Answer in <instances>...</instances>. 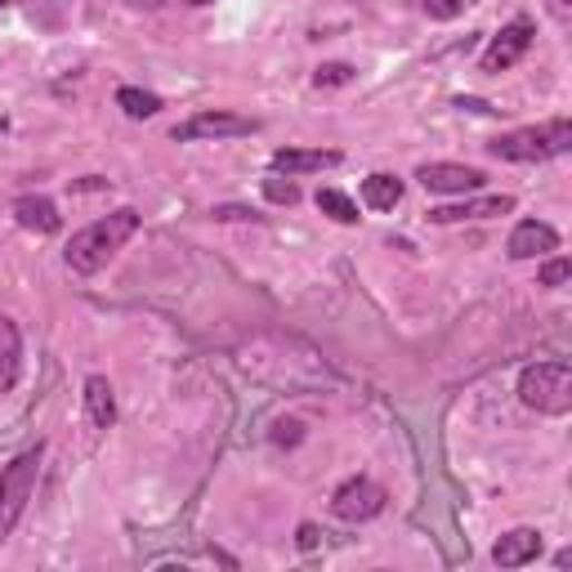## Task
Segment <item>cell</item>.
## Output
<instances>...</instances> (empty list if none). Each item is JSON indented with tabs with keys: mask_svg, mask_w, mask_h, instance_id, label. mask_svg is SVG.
Instances as JSON below:
<instances>
[{
	"mask_svg": "<svg viewBox=\"0 0 572 572\" xmlns=\"http://www.w3.org/2000/svg\"><path fill=\"white\" fill-rule=\"evenodd\" d=\"M135 228H139V215H135V210H117V215H108V219L86 224V228L68 241V268H72V273H99V268L135 237Z\"/></svg>",
	"mask_w": 572,
	"mask_h": 572,
	"instance_id": "cell-1",
	"label": "cell"
},
{
	"mask_svg": "<svg viewBox=\"0 0 572 572\" xmlns=\"http://www.w3.org/2000/svg\"><path fill=\"white\" fill-rule=\"evenodd\" d=\"M519 398H523V407H532V412L568 416V412H572V372H568V363H536V367H523V376H519Z\"/></svg>",
	"mask_w": 572,
	"mask_h": 572,
	"instance_id": "cell-2",
	"label": "cell"
},
{
	"mask_svg": "<svg viewBox=\"0 0 572 572\" xmlns=\"http://www.w3.org/2000/svg\"><path fill=\"white\" fill-rule=\"evenodd\" d=\"M568 148H572V126L563 117L545 121V126H527V130L501 135L492 144V152L505 157V161H550V157H563Z\"/></svg>",
	"mask_w": 572,
	"mask_h": 572,
	"instance_id": "cell-3",
	"label": "cell"
},
{
	"mask_svg": "<svg viewBox=\"0 0 572 572\" xmlns=\"http://www.w3.org/2000/svg\"><path fill=\"white\" fill-rule=\"evenodd\" d=\"M37 474H41V447H28L23 456H14L0 470V541L14 532V523L23 519L32 492H37Z\"/></svg>",
	"mask_w": 572,
	"mask_h": 572,
	"instance_id": "cell-4",
	"label": "cell"
},
{
	"mask_svg": "<svg viewBox=\"0 0 572 572\" xmlns=\"http://www.w3.org/2000/svg\"><path fill=\"white\" fill-rule=\"evenodd\" d=\"M332 510L345 519V523H363V519H376L385 510V487L372 483V479H349L336 487L332 496Z\"/></svg>",
	"mask_w": 572,
	"mask_h": 572,
	"instance_id": "cell-5",
	"label": "cell"
},
{
	"mask_svg": "<svg viewBox=\"0 0 572 572\" xmlns=\"http://www.w3.org/2000/svg\"><path fill=\"white\" fill-rule=\"evenodd\" d=\"M255 130V121L250 117H233V112H201V117H193V121H184L179 130H175V139H233V135H250Z\"/></svg>",
	"mask_w": 572,
	"mask_h": 572,
	"instance_id": "cell-6",
	"label": "cell"
},
{
	"mask_svg": "<svg viewBox=\"0 0 572 572\" xmlns=\"http://www.w3.org/2000/svg\"><path fill=\"white\" fill-rule=\"evenodd\" d=\"M527 46H532V23H510V28H501V37L487 46V55H483V72H505L510 63H519L523 55H527Z\"/></svg>",
	"mask_w": 572,
	"mask_h": 572,
	"instance_id": "cell-7",
	"label": "cell"
},
{
	"mask_svg": "<svg viewBox=\"0 0 572 572\" xmlns=\"http://www.w3.org/2000/svg\"><path fill=\"white\" fill-rule=\"evenodd\" d=\"M416 179H421V188H430V193H470V188L483 184V170H474V166H452V161H430V166L416 170Z\"/></svg>",
	"mask_w": 572,
	"mask_h": 572,
	"instance_id": "cell-8",
	"label": "cell"
},
{
	"mask_svg": "<svg viewBox=\"0 0 572 572\" xmlns=\"http://www.w3.org/2000/svg\"><path fill=\"white\" fill-rule=\"evenodd\" d=\"M277 175H309V170H332L341 166V152L332 148H277L268 161Z\"/></svg>",
	"mask_w": 572,
	"mask_h": 572,
	"instance_id": "cell-9",
	"label": "cell"
},
{
	"mask_svg": "<svg viewBox=\"0 0 572 572\" xmlns=\"http://www.w3.org/2000/svg\"><path fill=\"white\" fill-rule=\"evenodd\" d=\"M514 210V197H474V201H461V206H438L430 210V224H461V219H492V215H510Z\"/></svg>",
	"mask_w": 572,
	"mask_h": 572,
	"instance_id": "cell-10",
	"label": "cell"
},
{
	"mask_svg": "<svg viewBox=\"0 0 572 572\" xmlns=\"http://www.w3.org/2000/svg\"><path fill=\"white\" fill-rule=\"evenodd\" d=\"M545 250H559V233L541 219H523L514 233H510V255L514 259H536Z\"/></svg>",
	"mask_w": 572,
	"mask_h": 572,
	"instance_id": "cell-11",
	"label": "cell"
},
{
	"mask_svg": "<svg viewBox=\"0 0 572 572\" xmlns=\"http://www.w3.org/2000/svg\"><path fill=\"white\" fill-rule=\"evenodd\" d=\"M541 554V532L536 527H514V532H505L496 545H492V559L501 563V568H523V563H532Z\"/></svg>",
	"mask_w": 572,
	"mask_h": 572,
	"instance_id": "cell-12",
	"label": "cell"
},
{
	"mask_svg": "<svg viewBox=\"0 0 572 572\" xmlns=\"http://www.w3.org/2000/svg\"><path fill=\"white\" fill-rule=\"evenodd\" d=\"M19 372H23V341H19V327L10 318H0V394L19 385Z\"/></svg>",
	"mask_w": 572,
	"mask_h": 572,
	"instance_id": "cell-13",
	"label": "cell"
},
{
	"mask_svg": "<svg viewBox=\"0 0 572 572\" xmlns=\"http://www.w3.org/2000/svg\"><path fill=\"white\" fill-rule=\"evenodd\" d=\"M14 219L23 224V228H32V233H55L63 219H59V206L50 201V197H19L14 201Z\"/></svg>",
	"mask_w": 572,
	"mask_h": 572,
	"instance_id": "cell-14",
	"label": "cell"
},
{
	"mask_svg": "<svg viewBox=\"0 0 572 572\" xmlns=\"http://www.w3.org/2000/svg\"><path fill=\"white\" fill-rule=\"evenodd\" d=\"M86 407H90V421H95L99 430H108V425L117 421V403H112V385H108L103 376H90V381H86Z\"/></svg>",
	"mask_w": 572,
	"mask_h": 572,
	"instance_id": "cell-15",
	"label": "cell"
},
{
	"mask_svg": "<svg viewBox=\"0 0 572 572\" xmlns=\"http://www.w3.org/2000/svg\"><path fill=\"white\" fill-rule=\"evenodd\" d=\"M363 201H367L372 210H394V206L403 201V179H394V175H372V179H363Z\"/></svg>",
	"mask_w": 572,
	"mask_h": 572,
	"instance_id": "cell-16",
	"label": "cell"
},
{
	"mask_svg": "<svg viewBox=\"0 0 572 572\" xmlns=\"http://www.w3.org/2000/svg\"><path fill=\"white\" fill-rule=\"evenodd\" d=\"M117 103L126 108V117H135V121H144V117H157L161 112V99L157 95H148V90H135V86H121L117 90Z\"/></svg>",
	"mask_w": 572,
	"mask_h": 572,
	"instance_id": "cell-17",
	"label": "cell"
},
{
	"mask_svg": "<svg viewBox=\"0 0 572 572\" xmlns=\"http://www.w3.org/2000/svg\"><path fill=\"white\" fill-rule=\"evenodd\" d=\"M318 210L332 215L336 224H358V206H354L341 188H323V193H318Z\"/></svg>",
	"mask_w": 572,
	"mask_h": 572,
	"instance_id": "cell-18",
	"label": "cell"
},
{
	"mask_svg": "<svg viewBox=\"0 0 572 572\" xmlns=\"http://www.w3.org/2000/svg\"><path fill=\"white\" fill-rule=\"evenodd\" d=\"M264 197H268V201H277V206H296V201H300V188H296L292 179L273 175V179H264Z\"/></svg>",
	"mask_w": 572,
	"mask_h": 572,
	"instance_id": "cell-19",
	"label": "cell"
},
{
	"mask_svg": "<svg viewBox=\"0 0 572 572\" xmlns=\"http://www.w3.org/2000/svg\"><path fill=\"white\" fill-rule=\"evenodd\" d=\"M349 77H354V68H345V63H327V68H318V77H314V81H318V86H345Z\"/></svg>",
	"mask_w": 572,
	"mask_h": 572,
	"instance_id": "cell-20",
	"label": "cell"
},
{
	"mask_svg": "<svg viewBox=\"0 0 572 572\" xmlns=\"http://www.w3.org/2000/svg\"><path fill=\"white\" fill-rule=\"evenodd\" d=\"M568 273H572V264H568V259H550V264L541 268V286H563V282H568Z\"/></svg>",
	"mask_w": 572,
	"mask_h": 572,
	"instance_id": "cell-21",
	"label": "cell"
},
{
	"mask_svg": "<svg viewBox=\"0 0 572 572\" xmlns=\"http://www.w3.org/2000/svg\"><path fill=\"white\" fill-rule=\"evenodd\" d=\"M215 219H255V210H241V206H219Z\"/></svg>",
	"mask_w": 572,
	"mask_h": 572,
	"instance_id": "cell-22",
	"label": "cell"
},
{
	"mask_svg": "<svg viewBox=\"0 0 572 572\" xmlns=\"http://www.w3.org/2000/svg\"><path fill=\"white\" fill-rule=\"evenodd\" d=\"M300 545H305V550H314V545H318V527H314V523H305V527H300Z\"/></svg>",
	"mask_w": 572,
	"mask_h": 572,
	"instance_id": "cell-23",
	"label": "cell"
},
{
	"mask_svg": "<svg viewBox=\"0 0 572 572\" xmlns=\"http://www.w3.org/2000/svg\"><path fill=\"white\" fill-rule=\"evenodd\" d=\"M554 6H559V10H568V0H554Z\"/></svg>",
	"mask_w": 572,
	"mask_h": 572,
	"instance_id": "cell-24",
	"label": "cell"
},
{
	"mask_svg": "<svg viewBox=\"0 0 572 572\" xmlns=\"http://www.w3.org/2000/svg\"><path fill=\"white\" fill-rule=\"evenodd\" d=\"M193 6H210V0H193Z\"/></svg>",
	"mask_w": 572,
	"mask_h": 572,
	"instance_id": "cell-25",
	"label": "cell"
},
{
	"mask_svg": "<svg viewBox=\"0 0 572 572\" xmlns=\"http://www.w3.org/2000/svg\"><path fill=\"white\" fill-rule=\"evenodd\" d=\"M0 130H6V121H0Z\"/></svg>",
	"mask_w": 572,
	"mask_h": 572,
	"instance_id": "cell-26",
	"label": "cell"
}]
</instances>
